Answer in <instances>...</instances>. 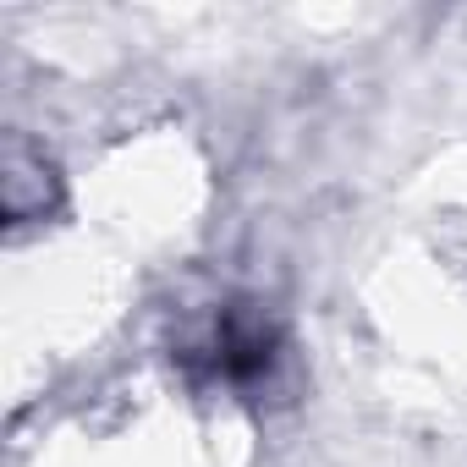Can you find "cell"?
<instances>
[{"label":"cell","instance_id":"obj_1","mask_svg":"<svg viewBox=\"0 0 467 467\" xmlns=\"http://www.w3.org/2000/svg\"><path fill=\"white\" fill-rule=\"evenodd\" d=\"M281 352H286V336H281V325L259 303H225V308H214L203 336L192 347H182L176 358L187 363L192 379L225 385V390H237V396L254 401L275 379Z\"/></svg>","mask_w":467,"mask_h":467}]
</instances>
